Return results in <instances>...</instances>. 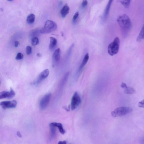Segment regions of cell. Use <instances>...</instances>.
<instances>
[{"label": "cell", "instance_id": "1", "mask_svg": "<svg viewBox=\"0 0 144 144\" xmlns=\"http://www.w3.org/2000/svg\"><path fill=\"white\" fill-rule=\"evenodd\" d=\"M117 21L123 35L124 37H126L132 26V22L130 18L127 14H124L118 17Z\"/></svg>", "mask_w": 144, "mask_h": 144}, {"label": "cell", "instance_id": "2", "mask_svg": "<svg viewBox=\"0 0 144 144\" xmlns=\"http://www.w3.org/2000/svg\"><path fill=\"white\" fill-rule=\"evenodd\" d=\"M120 45V40L119 38L116 37L113 42L110 43L108 46V53L111 56L117 54L119 51Z\"/></svg>", "mask_w": 144, "mask_h": 144}, {"label": "cell", "instance_id": "3", "mask_svg": "<svg viewBox=\"0 0 144 144\" xmlns=\"http://www.w3.org/2000/svg\"><path fill=\"white\" fill-rule=\"evenodd\" d=\"M58 28V25L53 21L48 20L46 22L44 27L40 30V33L48 34L55 31Z\"/></svg>", "mask_w": 144, "mask_h": 144}, {"label": "cell", "instance_id": "4", "mask_svg": "<svg viewBox=\"0 0 144 144\" xmlns=\"http://www.w3.org/2000/svg\"><path fill=\"white\" fill-rule=\"evenodd\" d=\"M133 109L130 107H122L116 108L111 112V114L114 117H121L130 113Z\"/></svg>", "mask_w": 144, "mask_h": 144}, {"label": "cell", "instance_id": "5", "mask_svg": "<svg viewBox=\"0 0 144 144\" xmlns=\"http://www.w3.org/2000/svg\"><path fill=\"white\" fill-rule=\"evenodd\" d=\"M80 97L77 92H75L72 97L71 102V108L73 110L79 106L81 103Z\"/></svg>", "mask_w": 144, "mask_h": 144}, {"label": "cell", "instance_id": "6", "mask_svg": "<svg viewBox=\"0 0 144 144\" xmlns=\"http://www.w3.org/2000/svg\"><path fill=\"white\" fill-rule=\"evenodd\" d=\"M52 94L51 93L46 94L43 97L40 101L39 106L41 109L46 108L50 102Z\"/></svg>", "mask_w": 144, "mask_h": 144}, {"label": "cell", "instance_id": "7", "mask_svg": "<svg viewBox=\"0 0 144 144\" xmlns=\"http://www.w3.org/2000/svg\"><path fill=\"white\" fill-rule=\"evenodd\" d=\"M0 105L4 109L14 108L16 107L17 102L15 100L11 101H4L1 102Z\"/></svg>", "mask_w": 144, "mask_h": 144}, {"label": "cell", "instance_id": "8", "mask_svg": "<svg viewBox=\"0 0 144 144\" xmlns=\"http://www.w3.org/2000/svg\"><path fill=\"white\" fill-rule=\"evenodd\" d=\"M15 95V93L12 89L11 88L10 91H4L0 93V99L5 98L11 99L14 97Z\"/></svg>", "mask_w": 144, "mask_h": 144}, {"label": "cell", "instance_id": "9", "mask_svg": "<svg viewBox=\"0 0 144 144\" xmlns=\"http://www.w3.org/2000/svg\"><path fill=\"white\" fill-rule=\"evenodd\" d=\"M49 71L48 69L44 70L40 74L37 79L36 81L34 82L33 84L37 85L39 84L42 80L47 77L49 74Z\"/></svg>", "mask_w": 144, "mask_h": 144}, {"label": "cell", "instance_id": "10", "mask_svg": "<svg viewBox=\"0 0 144 144\" xmlns=\"http://www.w3.org/2000/svg\"><path fill=\"white\" fill-rule=\"evenodd\" d=\"M113 1V0H109V1L108 2L103 14V20L104 22H105L107 19L108 16L109 14L110 8L111 4Z\"/></svg>", "mask_w": 144, "mask_h": 144}, {"label": "cell", "instance_id": "11", "mask_svg": "<svg viewBox=\"0 0 144 144\" xmlns=\"http://www.w3.org/2000/svg\"><path fill=\"white\" fill-rule=\"evenodd\" d=\"M70 8L69 6L66 4L61 9L60 13L61 16L63 18H65L69 12Z\"/></svg>", "mask_w": 144, "mask_h": 144}, {"label": "cell", "instance_id": "12", "mask_svg": "<svg viewBox=\"0 0 144 144\" xmlns=\"http://www.w3.org/2000/svg\"><path fill=\"white\" fill-rule=\"evenodd\" d=\"M50 125H51L58 128L59 131L62 134H64L65 133V131L63 128L62 124L55 122H52L50 124Z\"/></svg>", "mask_w": 144, "mask_h": 144}, {"label": "cell", "instance_id": "13", "mask_svg": "<svg viewBox=\"0 0 144 144\" xmlns=\"http://www.w3.org/2000/svg\"><path fill=\"white\" fill-rule=\"evenodd\" d=\"M89 55L88 53H87L86 54L85 56L84 57V58L83 60H82L81 65H80L79 67V72L81 71L82 69H83V68L86 65L89 60Z\"/></svg>", "mask_w": 144, "mask_h": 144}, {"label": "cell", "instance_id": "14", "mask_svg": "<svg viewBox=\"0 0 144 144\" xmlns=\"http://www.w3.org/2000/svg\"><path fill=\"white\" fill-rule=\"evenodd\" d=\"M61 55V50L60 48L57 49L55 51L53 56V58L56 61H58L60 60Z\"/></svg>", "mask_w": 144, "mask_h": 144}, {"label": "cell", "instance_id": "15", "mask_svg": "<svg viewBox=\"0 0 144 144\" xmlns=\"http://www.w3.org/2000/svg\"><path fill=\"white\" fill-rule=\"evenodd\" d=\"M49 48L50 50H53L56 47L57 44V40L55 38L51 37L50 38Z\"/></svg>", "mask_w": 144, "mask_h": 144}, {"label": "cell", "instance_id": "16", "mask_svg": "<svg viewBox=\"0 0 144 144\" xmlns=\"http://www.w3.org/2000/svg\"><path fill=\"white\" fill-rule=\"evenodd\" d=\"M144 39V24L137 38V41L140 42Z\"/></svg>", "mask_w": 144, "mask_h": 144}, {"label": "cell", "instance_id": "17", "mask_svg": "<svg viewBox=\"0 0 144 144\" xmlns=\"http://www.w3.org/2000/svg\"><path fill=\"white\" fill-rule=\"evenodd\" d=\"M35 16L34 14H31L27 17V21L29 24H31L35 22Z\"/></svg>", "mask_w": 144, "mask_h": 144}, {"label": "cell", "instance_id": "18", "mask_svg": "<svg viewBox=\"0 0 144 144\" xmlns=\"http://www.w3.org/2000/svg\"><path fill=\"white\" fill-rule=\"evenodd\" d=\"M119 1L126 8H128L130 7L131 0H119Z\"/></svg>", "mask_w": 144, "mask_h": 144}, {"label": "cell", "instance_id": "19", "mask_svg": "<svg viewBox=\"0 0 144 144\" xmlns=\"http://www.w3.org/2000/svg\"><path fill=\"white\" fill-rule=\"evenodd\" d=\"M124 89V92L127 94L132 95L134 94L135 93L134 89L130 87L127 86Z\"/></svg>", "mask_w": 144, "mask_h": 144}, {"label": "cell", "instance_id": "20", "mask_svg": "<svg viewBox=\"0 0 144 144\" xmlns=\"http://www.w3.org/2000/svg\"><path fill=\"white\" fill-rule=\"evenodd\" d=\"M50 134H51V139H53L56 137V130L55 128L56 127L51 125H50Z\"/></svg>", "mask_w": 144, "mask_h": 144}, {"label": "cell", "instance_id": "21", "mask_svg": "<svg viewBox=\"0 0 144 144\" xmlns=\"http://www.w3.org/2000/svg\"><path fill=\"white\" fill-rule=\"evenodd\" d=\"M39 43V40L37 37H35L32 38V39L31 43L33 46L36 45Z\"/></svg>", "mask_w": 144, "mask_h": 144}, {"label": "cell", "instance_id": "22", "mask_svg": "<svg viewBox=\"0 0 144 144\" xmlns=\"http://www.w3.org/2000/svg\"><path fill=\"white\" fill-rule=\"evenodd\" d=\"M79 12H77L74 14L73 17L72 19V23L73 24H75L77 20V19L79 17Z\"/></svg>", "mask_w": 144, "mask_h": 144}, {"label": "cell", "instance_id": "23", "mask_svg": "<svg viewBox=\"0 0 144 144\" xmlns=\"http://www.w3.org/2000/svg\"><path fill=\"white\" fill-rule=\"evenodd\" d=\"M27 54L28 55H30L32 52V48L30 46H27L26 47Z\"/></svg>", "mask_w": 144, "mask_h": 144}, {"label": "cell", "instance_id": "24", "mask_svg": "<svg viewBox=\"0 0 144 144\" xmlns=\"http://www.w3.org/2000/svg\"><path fill=\"white\" fill-rule=\"evenodd\" d=\"M23 58V54L21 53H18L16 57V59L17 60H22Z\"/></svg>", "mask_w": 144, "mask_h": 144}, {"label": "cell", "instance_id": "25", "mask_svg": "<svg viewBox=\"0 0 144 144\" xmlns=\"http://www.w3.org/2000/svg\"><path fill=\"white\" fill-rule=\"evenodd\" d=\"M88 1L87 0H83L82 1V8H85L87 5Z\"/></svg>", "mask_w": 144, "mask_h": 144}, {"label": "cell", "instance_id": "26", "mask_svg": "<svg viewBox=\"0 0 144 144\" xmlns=\"http://www.w3.org/2000/svg\"><path fill=\"white\" fill-rule=\"evenodd\" d=\"M138 106L139 107L144 108V99L142 101L138 103Z\"/></svg>", "mask_w": 144, "mask_h": 144}, {"label": "cell", "instance_id": "27", "mask_svg": "<svg viewBox=\"0 0 144 144\" xmlns=\"http://www.w3.org/2000/svg\"><path fill=\"white\" fill-rule=\"evenodd\" d=\"M121 87L125 89L127 87V85L124 83H122L121 85Z\"/></svg>", "mask_w": 144, "mask_h": 144}, {"label": "cell", "instance_id": "28", "mask_svg": "<svg viewBox=\"0 0 144 144\" xmlns=\"http://www.w3.org/2000/svg\"><path fill=\"white\" fill-rule=\"evenodd\" d=\"M17 136L20 137L21 138L22 137V135L20 133L19 131H18L17 132Z\"/></svg>", "mask_w": 144, "mask_h": 144}, {"label": "cell", "instance_id": "29", "mask_svg": "<svg viewBox=\"0 0 144 144\" xmlns=\"http://www.w3.org/2000/svg\"><path fill=\"white\" fill-rule=\"evenodd\" d=\"M19 44V42L18 41H15V42L14 46H15L16 47H17L18 46Z\"/></svg>", "mask_w": 144, "mask_h": 144}, {"label": "cell", "instance_id": "30", "mask_svg": "<svg viewBox=\"0 0 144 144\" xmlns=\"http://www.w3.org/2000/svg\"><path fill=\"white\" fill-rule=\"evenodd\" d=\"M67 143L66 141H60L59 142L58 144H66Z\"/></svg>", "mask_w": 144, "mask_h": 144}, {"label": "cell", "instance_id": "31", "mask_svg": "<svg viewBox=\"0 0 144 144\" xmlns=\"http://www.w3.org/2000/svg\"><path fill=\"white\" fill-rule=\"evenodd\" d=\"M37 56L38 57H40L41 56V55L40 54V53H38L37 54Z\"/></svg>", "mask_w": 144, "mask_h": 144}, {"label": "cell", "instance_id": "32", "mask_svg": "<svg viewBox=\"0 0 144 144\" xmlns=\"http://www.w3.org/2000/svg\"><path fill=\"white\" fill-rule=\"evenodd\" d=\"M7 0L9 1H13V0Z\"/></svg>", "mask_w": 144, "mask_h": 144}]
</instances>
